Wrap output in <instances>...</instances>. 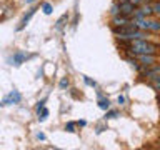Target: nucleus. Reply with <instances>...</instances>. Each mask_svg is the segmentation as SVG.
Wrapping results in <instances>:
<instances>
[{"label":"nucleus","instance_id":"1","mask_svg":"<svg viewBox=\"0 0 160 150\" xmlns=\"http://www.w3.org/2000/svg\"><path fill=\"white\" fill-rule=\"evenodd\" d=\"M128 48L132 50L133 53H157L160 47L157 43L148 42L147 38H138V40H130Z\"/></svg>","mask_w":160,"mask_h":150},{"label":"nucleus","instance_id":"2","mask_svg":"<svg viewBox=\"0 0 160 150\" xmlns=\"http://www.w3.org/2000/svg\"><path fill=\"white\" fill-rule=\"evenodd\" d=\"M132 27L143 30V32H160V22L158 20H152L150 17L132 18Z\"/></svg>","mask_w":160,"mask_h":150},{"label":"nucleus","instance_id":"3","mask_svg":"<svg viewBox=\"0 0 160 150\" xmlns=\"http://www.w3.org/2000/svg\"><path fill=\"white\" fill-rule=\"evenodd\" d=\"M132 55L137 58L138 63L143 65L145 68H147V67H152V65L157 62V53H133V52H132Z\"/></svg>","mask_w":160,"mask_h":150},{"label":"nucleus","instance_id":"4","mask_svg":"<svg viewBox=\"0 0 160 150\" xmlns=\"http://www.w3.org/2000/svg\"><path fill=\"white\" fill-rule=\"evenodd\" d=\"M112 25L113 27H132V17L118 13V15H115V17H112Z\"/></svg>","mask_w":160,"mask_h":150},{"label":"nucleus","instance_id":"5","mask_svg":"<svg viewBox=\"0 0 160 150\" xmlns=\"http://www.w3.org/2000/svg\"><path fill=\"white\" fill-rule=\"evenodd\" d=\"M20 100H22V93L18 92V90H12L7 97H5L2 102H0V107H5V105H12V103H20Z\"/></svg>","mask_w":160,"mask_h":150},{"label":"nucleus","instance_id":"6","mask_svg":"<svg viewBox=\"0 0 160 150\" xmlns=\"http://www.w3.org/2000/svg\"><path fill=\"white\" fill-rule=\"evenodd\" d=\"M30 58V55L28 53H25V52H15L12 57L8 58V63L10 65H13V67H20L25 60H28Z\"/></svg>","mask_w":160,"mask_h":150},{"label":"nucleus","instance_id":"7","mask_svg":"<svg viewBox=\"0 0 160 150\" xmlns=\"http://www.w3.org/2000/svg\"><path fill=\"white\" fill-rule=\"evenodd\" d=\"M133 10H135V5H132L130 2H123V3H120V13H122V15L132 17Z\"/></svg>","mask_w":160,"mask_h":150},{"label":"nucleus","instance_id":"8","mask_svg":"<svg viewBox=\"0 0 160 150\" xmlns=\"http://www.w3.org/2000/svg\"><path fill=\"white\" fill-rule=\"evenodd\" d=\"M35 10H37V8L33 7V8H30V10H28V13H25V15H23V18H22V22H20V25L17 27V30H22V28H25V25L28 23V20H30V18L33 17Z\"/></svg>","mask_w":160,"mask_h":150},{"label":"nucleus","instance_id":"9","mask_svg":"<svg viewBox=\"0 0 160 150\" xmlns=\"http://www.w3.org/2000/svg\"><path fill=\"white\" fill-rule=\"evenodd\" d=\"M145 77H147L148 80H152L155 77H160V65H157V67H153V68H150V70H145Z\"/></svg>","mask_w":160,"mask_h":150},{"label":"nucleus","instance_id":"10","mask_svg":"<svg viewBox=\"0 0 160 150\" xmlns=\"http://www.w3.org/2000/svg\"><path fill=\"white\" fill-rule=\"evenodd\" d=\"M98 107L102 108V110H108V107H110L108 98H102V97H100V98H98Z\"/></svg>","mask_w":160,"mask_h":150},{"label":"nucleus","instance_id":"11","mask_svg":"<svg viewBox=\"0 0 160 150\" xmlns=\"http://www.w3.org/2000/svg\"><path fill=\"white\" fill-rule=\"evenodd\" d=\"M118 13H120V2H115L112 7H110V15L115 17V15H118Z\"/></svg>","mask_w":160,"mask_h":150},{"label":"nucleus","instance_id":"12","mask_svg":"<svg viewBox=\"0 0 160 150\" xmlns=\"http://www.w3.org/2000/svg\"><path fill=\"white\" fill-rule=\"evenodd\" d=\"M47 117H48V108H42V110H38V120L40 122H43V120H47Z\"/></svg>","mask_w":160,"mask_h":150},{"label":"nucleus","instance_id":"13","mask_svg":"<svg viewBox=\"0 0 160 150\" xmlns=\"http://www.w3.org/2000/svg\"><path fill=\"white\" fill-rule=\"evenodd\" d=\"M67 18H68V15H67V13H63L62 17L57 20V23H55V28H62V27H63V22H65Z\"/></svg>","mask_w":160,"mask_h":150},{"label":"nucleus","instance_id":"14","mask_svg":"<svg viewBox=\"0 0 160 150\" xmlns=\"http://www.w3.org/2000/svg\"><path fill=\"white\" fill-rule=\"evenodd\" d=\"M42 10H43V13H47V15H50V13L53 12V8H52V3L45 2V3L42 5Z\"/></svg>","mask_w":160,"mask_h":150},{"label":"nucleus","instance_id":"15","mask_svg":"<svg viewBox=\"0 0 160 150\" xmlns=\"http://www.w3.org/2000/svg\"><path fill=\"white\" fill-rule=\"evenodd\" d=\"M150 5H152L153 15H157V17H160V2H152Z\"/></svg>","mask_w":160,"mask_h":150},{"label":"nucleus","instance_id":"16","mask_svg":"<svg viewBox=\"0 0 160 150\" xmlns=\"http://www.w3.org/2000/svg\"><path fill=\"white\" fill-rule=\"evenodd\" d=\"M75 125H77L75 122H68L67 125H65V130H67V132H70V133H72V132H75Z\"/></svg>","mask_w":160,"mask_h":150},{"label":"nucleus","instance_id":"17","mask_svg":"<svg viewBox=\"0 0 160 150\" xmlns=\"http://www.w3.org/2000/svg\"><path fill=\"white\" fill-rule=\"evenodd\" d=\"M117 115H118V112H117V110H108V112L105 113V118H115Z\"/></svg>","mask_w":160,"mask_h":150},{"label":"nucleus","instance_id":"18","mask_svg":"<svg viewBox=\"0 0 160 150\" xmlns=\"http://www.w3.org/2000/svg\"><path fill=\"white\" fill-rule=\"evenodd\" d=\"M58 87H60V88H62V90H63V88H67V87H68V78H67V77H65V78H62V80H60V83H58Z\"/></svg>","mask_w":160,"mask_h":150},{"label":"nucleus","instance_id":"19","mask_svg":"<svg viewBox=\"0 0 160 150\" xmlns=\"http://www.w3.org/2000/svg\"><path fill=\"white\" fill-rule=\"evenodd\" d=\"M83 82L87 85H90V87H95V85H97V83H95V80H90L88 77H83Z\"/></svg>","mask_w":160,"mask_h":150},{"label":"nucleus","instance_id":"20","mask_svg":"<svg viewBox=\"0 0 160 150\" xmlns=\"http://www.w3.org/2000/svg\"><path fill=\"white\" fill-rule=\"evenodd\" d=\"M132 5H135V7H138V5H142V3H145V0H128Z\"/></svg>","mask_w":160,"mask_h":150},{"label":"nucleus","instance_id":"21","mask_svg":"<svg viewBox=\"0 0 160 150\" xmlns=\"http://www.w3.org/2000/svg\"><path fill=\"white\" fill-rule=\"evenodd\" d=\"M152 85H153V88L160 93V82H152Z\"/></svg>","mask_w":160,"mask_h":150},{"label":"nucleus","instance_id":"22","mask_svg":"<svg viewBox=\"0 0 160 150\" xmlns=\"http://www.w3.org/2000/svg\"><path fill=\"white\" fill-rule=\"evenodd\" d=\"M77 125H78V127H85V125H87V122H85V120H78Z\"/></svg>","mask_w":160,"mask_h":150},{"label":"nucleus","instance_id":"23","mask_svg":"<svg viewBox=\"0 0 160 150\" xmlns=\"http://www.w3.org/2000/svg\"><path fill=\"white\" fill-rule=\"evenodd\" d=\"M37 138H38V140H45V135H43L42 132H38V133H37Z\"/></svg>","mask_w":160,"mask_h":150},{"label":"nucleus","instance_id":"24","mask_svg":"<svg viewBox=\"0 0 160 150\" xmlns=\"http://www.w3.org/2000/svg\"><path fill=\"white\" fill-rule=\"evenodd\" d=\"M123 102H125V98H123V97H122V95H120V97H118V103H120V105H122V103H123Z\"/></svg>","mask_w":160,"mask_h":150},{"label":"nucleus","instance_id":"25","mask_svg":"<svg viewBox=\"0 0 160 150\" xmlns=\"http://www.w3.org/2000/svg\"><path fill=\"white\" fill-rule=\"evenodd\" d=\"M117 2H120V3H123V2H128V0H117Z\"/></svg>","mask_w":160,"mask_h":150},{"label":"nucleus","instance_id":"26","mask_svg":"<svg viewBox=\"0 0 160 150\" xmlns=\"http://www.w3.org/2000/svg\"><path fill=\"white\" fill-rule=\"evenodd\" d=\"M32 2H35V0H27V3H32Z\"/></svg>","mask_w":160,"mask_h":150}]
</instances>
